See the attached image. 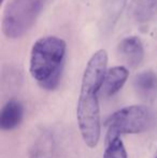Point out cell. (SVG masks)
Here are the masks:
<instances>
[{"label":"cell","mask_w":157,"mask_h":158,"mask_svg":"<svg viewBox=\"0 0 157 158\" xmlns=\"http://www.w3.org/2000/svg\"><path fill=\"white\" fill-rule=\"evenodd\" d=\"M67 44L55 35L42 37L34 43L30 53L29 71L44 89L52 90L60 81Z\"/></svg>","instance_id":"6da1fadb"},{"label":"cell","mask_w":157,"mask_h":158,"mask_svg":"<svg viewBox=\"0 0 157 158\" xmlns=\"http://www.w3.org/2000/svg\"><path fill=\"white\" fill-rule=\"evenodd\" d=\"M46 0H10L3 11L2 32L9 39L24 37L35 25Z\"/></svg>","instance_id":"7a4b0ae2"},{"label":"cell","mask_w":157,"mask_h":158,"mask_svg":"<svg viewBox=\"0 0 157 158\" xmlns=\"http://www.w3.org/2000/svg\"><path fill=\"white\" fill-rule=\"evenodd\" d=\"M152 124V113L143 106H129L116 111L107 121V138L140 133Z\"/></svg>","instance_id":"3957f363"},{"label":"cell","mask_w":157,"mask_h":158,"mask_svg":"<svg viewBox=\"0 0 157 158\" xmlns=\"http://www.w3.org/2000/svg\"><path fill=\"white\" fill-rule=\"evenodd\" d=\"M79 128L85 144L88 148H96L100 139L101 122L99 95L80 93L76 106Z\"/></svg>","instance_id":"277c9868"},{"label":"cell","mask_w":157,"mask_h":158,"mask_svg":"<svg viewBox=\"0 0 157 158\" xmlns=\"http://www.w3.org/2000/svg\"><path fill=\"white\" fill-rule=\"evenodd\" d=\"M118 50L122 58L132 68H136L144 58V48L140 38L130 35L118 43Z\"/></svg>","instance_id":"5b68a950"},{"label":"cell","mask_w":157,"mask_h":158,"mask_svg":"<svg viewBox=\"0 0 157 158\" xmlns=\"http://www.w3.org/2000/svg\"><path fill=\"white\" fill-rule=\"evenodd\" d=\"M24 109L17 100H9L1 109L0 113V128L4 131H10L19 126L23 121Z\"/></svg>","instance_id":"8992f818"},{"label":"cell","mask_w":157,"mask_h":158,"mask_svg":"<svg viewBox=\"0 0 157 158\" xmlns=\"http://www.w3.org/2000/svg\"><path fill=\"white\" fill-rule=\"evenodd\" d=\"M128 75H129V72L127 68L123 66H116L109 69L105 73L102 89H101L103 95L107 97H111L119 92L127 81Z\"/></svg>","instance_id":"52a82bcc"},{"label":"cell","mask_w":157,"mask_h":158,"mask_svg":"<svg viewBox=\"0 0 157 158\" xmlns=\"http://www.w3.org/2000/svg\"><path fill=\"white\" fill-rule=\"evenodd\" d=\"M127 0H102V21L105 31L113 29L125 9Z\"/></svg>","instance_id":"ba28073f"},{"label":"cell","mask_w":157,"mask_h":158,"mask_svg":"<svg viewBox=\"0 0 157 158\" xmlns=\"http://www.w3.org/2000/svg\"><path fill=\"white\" fill-rule=\"evenodd\" d=\"M157 85L156 74L152 71L141 72L134 77V87L140 95L147 96L151 95L155 90Z\"/></svg>","instance_id":"9c48e42d"},{"label":"cell","mask_w":157,"mask_h":158,"mask_svg":"<svg viewBox=\"0 0 157 158\" xmlns=\"http://www.w3.org/2000/svg\"><path fill=\"white\" fill-rule=\"evenodd\" d=\"M157 0H136L134 6V16L138 23H145L153 15Z\"/></svg>","instance_id":"30bf717a"},{"label":"cell","mask_w":157,"mask_h":158,"mask_svg":"<svg viewBox=\"0 0 157 158\" xmlns=\"http://www.w3.org/2000/svg\"><path fill=\"white\" fill-rule=\"evenodd\" d=\"M103 158H127V152L121 138H105V151Z\"/></svg>","instance_id":"8fae6325"},{"label":"cell","mask_w":157,"mask_h":158,"mask_svg":"<svg viewBox=\"0 0 157 158\" xmlns=\"http://www.w3.org/2000/svg\"><path fill=\"white\" fill-rule=\"evenodd\" d=\"M52 152V141L46 135H41L31 148V158H48Z\"/></svg>","instance_id":"7c38bea8"},{"label":"cell","mask_w":157,"mask_h":158,"mask_svg":"<svg viewBox=\"0 0 157 158\" xmlns=\"http://www.w3.org/2000/svg\"><path fill=\"white\" fill-rule=\"evenodd\" d=\"M155 158H157V155H156V156H155Z\"/></svg>","instance_id":"4fadbf2b"},{"label":"cell","mask_w":157,"mask_h":158,"mask_svg":"<svg viewBox=\"0 0 157 158\" xmlns=\"http://www.w3.org/2000/svg\"><path fill=\"white\" fill-rule=\"evenodd\" d=\"M2 2H3V0H2Z\"/></svg>","instance_id":"5bb4252c"}]
</instances>
